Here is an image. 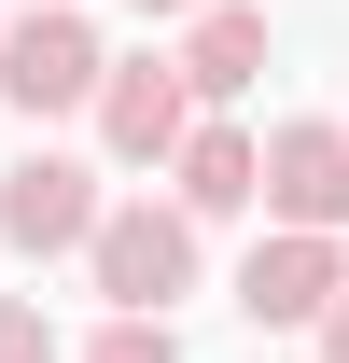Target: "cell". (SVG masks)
Wrapping results in <instances>:
<instances>
[{"instance_id":"1","label":"cell","mask_w":349,"mask_h":363,"mask_svg":"<svg viewBox=\"0 0 349 363\" xmlns=\"http://www.w3.org/2000/svg\"><path fill=\"white\" fill-rule=\"evenodd\" d=\"M196 266H210V224L182 210V196H112L84 238V279H98V308H182L196 294Z\"/></svg>"},{"instance_id":"2","label":"cell","mask_w":349,"mask_h":363,"mask_svg":"<svg viewBox=\"0 0 349 363\" xmlns=\"http://www.w3.org/2000/svg\"><path fill=\"white\" fill-rule=\"evenodd\" d=\"M98 70H112V43L84 28V0H14V28H0V98H14L28 126L98 112Z\"/></svg>"},{"instance_id":"3","label":"cell","mask_w":349,"mask_h":363,"mask_svg":"<svg viewBox=\"0 0 349 363\" xmlns=\"http://www.w3.org/2000/svg\"><path fill=\"white\" fill-rule=\"evenodd\" d=\"M349 294V238L336 224H265L238 252V321L252 335H321V308Z\"/></svg>"},{"instance_id":"4","label":"cell","mask_w":349,"mask_h":363,"mask_svg":"<svg viewBox=\"0 0 349 363\" xmlns=\"http://www.w3.org/2000/svg\"><path fill=\"white\" fill-rule=\"evenodd\" d=\"M196 112H210V98L182 84L168 43H140V56L98 70V154H112V168H168L182 140H196Z\"/></svg>"},{"instance_id":"5","label":"cell","mask_w":349,"mask_h":363,"mask_svg":"<svg viewBox=\"0 0 349 363\" xmlns=\"http://www.w3.org/2000/svg\"><path fill=\"white\" fill-rule=\"evenodd\" d=\"M98 210H112V196H98V168H84V154H43V140H28V154L0 168V252H28V266L84 252V238H98Z\"/></svg>"},{"instance_id":"6","label":"cell","mask_w":349,"mask_h":363,"mask_svg":"<svg viewBox=\"0 0 349 363\" xmlns=\"http://www.w3.org/2000/svg\"><path fill=\"white\" fill-rule=\"evenodd\" d=\"M265 224H336L349 238V112H279L265 126Z\"/></svg>"},{"instance_id":"7","label":"cell","mask_w":349,"mask_h":363,"mask_svg":"<svg viewBox=\"0 0 349 363\" xmlns=\"http://www.w3.org/2000/svg\"><path fill=\"white\" fill-rule=\"evenodd\" d=\"M168 56H182V84L210 98V112H238V98L265 84V56H279V28H265V0H196Z\"/></svg>"},{"instance_id":"8","label":"cell","mask_w":349,"mask_h":363,"mask_svg":"<svg viewBox=\"0 0 349 363\" xmlns=\"http://www.w3.org/2000/svg\"><path fill=\"white\" fill-rule=\"evenodd\" d=\"M168 196L196 210V224H238V210H265V140L238 126V112H196V140L168 154Z\"/></svg>"},{"instance_id":"9","label":"cell","mask_w":349,"mask_h":363,"mask_svg":"<svg viewBox=\"0 0 349 363\" xmlns=\"http://www.w3.org/2000/svg\"><path fill=\"white\" fill-rule=\"evenodd\" d=\"M70 363H182V321H168V308H98V335H84Z\"/></svg>"},{"instance_id":"10","label":"cell","mask_w":349,"mask_h":363,"mask_svg":"<svg viewBox=\"0 0 349 363\" xmlns=\"http://www.w3.org/2000/svg\"><path fill=\"white\" fill-rule=\"evenodd\" d=\"M0 363H70V335H56L28 294H0Z\"/></svg>"},{"instance_id":"11","label":"cell","mask_w":349,"mask_h":363,"mask_svg":"<svg viewBox=\"0 0 349 363\" xmlns=\"http://www.w3.org/2000/svg\"><path fill=\"white\" fill-rule=\"evenodd\" d=\"M307 350H321V363H349V294L321 308V335H307Z\"/></svg>"},{"instance_id":"12","label":"cell","mask_w":349,"mask_h":363,"mask_svg":"<svg viewBox=\"0 0 349 363\" xmlns=\"http://www.w3.org/2000/svg\"><path fill=\"white\" fill-rule=\"evenodd\" d=\"M126 14H140V28H182V14H196V0H126Z\"/></svg>"},{"instance_id":"13","label":"cell","mask_w":349,"mask_h":363,"mask_svg":"<svg viewBox=\"0 0 349 363\" xmlns=\"http://www.w3.org/2000/svg\"><path fill=\"white\" fill-rule=\"evenodd\" d=\"M0 28H14V0H0Z\"/></svg>"}]
</instances>
